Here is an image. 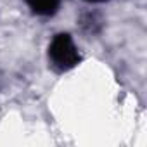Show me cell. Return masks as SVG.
I'll return each instance as SVG.
<instances>
[{
    "instance_id": "obj_2",
    "label": "cell",
    "mask_w": 147,
    "mask_h": 147,
    "mask_svg": "<svg viewBox=\"0 0 147 147\" xmlns=\"http://www.w3.org/2000/svg\"><path fill=\"white\" fill-rule=\"evenodd\" d=\"M26 4L38 16H54L61 5V0H26Z\"/></svg>"
},
{
    "instance_id": "obj_1",
    "label": "cell",
    "mask_w": 147,
    "mask_h": 147,
    "mask_svg": "<svg viewBox=\"0 0 147 147\" xmlns=\"http://www.w3.org/2000/svg\"><path fill=\"white\" fill-rule=\"evenodd\" d=\"M49 61L52 67L57 71H69L80 64L82 55L78 52V47L73 42L71 35L59 33L52 38L49 45Z\"/></svg>"
},
{
    "instance_id": "obj_3",
    "label": "cell",
    "mask_w": 147,
    "mask_h": 147,
    "mask_svg": "<svg viewBox=\"0 0 147 147\" xmlns=\"http://www.w3.org/2000/svg\"><path fill=\"white\" fill-rule=\"evenodd\" d=\"M87 2H94V4H97V2H106V0H87Z\"/></svg>"
}]
</instances>
